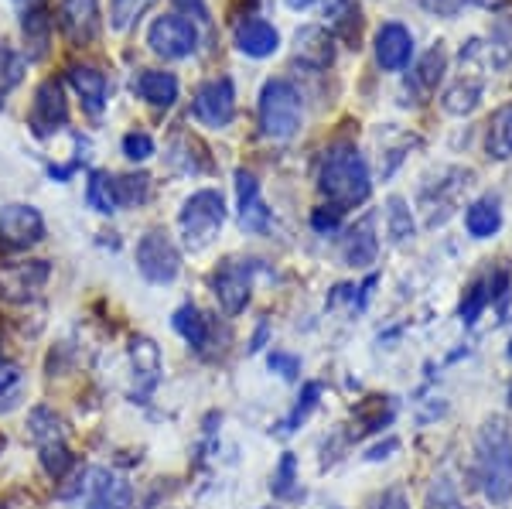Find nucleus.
<instances>
[{"label": "nucleus", "instance_id": "1", "mask_svg": "<svg viewBox=\"0 0 512 509\" xmlns=\"http://www.w3.org/2000/svg\"><path fill=\"white\" fill-rule=\"evenodd\" d=\"M318 188L332 209L345 212L355 209L369 199L373 192V178H369V164L362 158V151L355 144H332L321 158L318 171Z\"/></svg>", "mask_w": 512, "mask_h": 509}, {"label": "nucleus", "instance_id": "2", "mask_svg": "<svg viewBox=\"0 0 512 509\" xmlns=\"http://www.w3.org/2000/svg\"><path fill=\"white\" fill-rule=\"evenodd\" d=\"M475 475L489 503L512 499V434L502 417H489L475 434Z\"/></svg>", "mask_w": 512, "mask_h": 509}, {"label": "nucleus", "instance_id": "3", "mask_svg": "<svg viewBox=\"0 0 512 509\" xmlns=\"http://www.w3.org/2000/svg\"><path fill=\"white\" fill-rule=\"evenodd\" d=\"M301 93L291 79H267L260 89V127L270 141H291L301 127Z\"/></svg>", "mask_w": 512, "mask_h": 509}, {"label": "nucleus", "instance_id": "4", "mask_svg": "<svg viewBox=\"0 0 512 509\" xmlns=\"http://www.w3.org/2000/svg\"><path fill=\"white\" fill-rule=\"evenodd\" d=\"M222 223H226V202H222L216 188H202V192L188 195L185 205H181L178 229L188 250H205L219 236Z\"/></svg>", "mask_w": 512, "mask_h": 509}, {"label": "nucleus", "instance_id": "5", "mask_svg": "<svg viewBox=\"0 0 512 509\" xmlns=\"http://www.w3.org/2000/svg\"><path fill=\"white\" fill-rule=\"evenodd\" d=\"M137 270L151 284H171L181 270V250L164 229H151L137 243Z\"/></svg>", "mask_w": 512, "mask_h": 509}, {"label": "nucleus", "instance_id": "6", "mask_svg": "<svg viewBox=\"0 0 512 509\" xmlns=\"http://www.w3.org/2000/svg\"><path fill=\"white\" fill-rule=\"evenodd\" d=\"M147 45H151L154 55L168 62L188 59L198 48V24L185 14H164L147 28Z\"/></svg>", "mask_w": 512, "mask_h": 509}, {"label": "nucleus", "instance_id": "7", "mask_svg": "<svg viewBox=\"0 0 512 509\" xmlns=\"http://www.w3.org/2000/svg\"><path fill=\"white\" fill-rule=\"evenodd\" d=\"M192 113L202 127L222 130L229 127L236 117V89L233 79L229 76H216V79H205L202 86L195 89V100H192Z\"/></svg>", "mask_w": 512, "mask_h": 509}, {"label": "nucleus", "instance_id": "8", "mask_svg": "<svg viewBox=\"0 0 512 509\" xmlns=\"http://www.w3.org/2000/svg\"><path fill=\"white\" fill-rule=\"evenodd\" d=\"M45 240V219L35 205L11 202L0 209V246L4 250H28Z\"/></svg>", "mask_w": 512, "mask_h": 509}, {"label": "nucleus", "instance_id": "9", "mask_svg": "<svg viewBox=\"0 0 512 509\" xmlns=\"http://www.w3.org/2000/svg\"><path fill=\"white\" fill-rule=\"evenodd\" d=\"M260 267V260H226L216 274H212V287L226 315H239L250 301L253 291V274Z\"/></svg>", "mask_w": 512, "mask_h": 509}, {"label": "nucleus", "instance_id": "10", "mask_svg": "<svg viewBox=\"0 0 512 509\" xmlns=\"http://www.w3.org/2000/svg\"><path fill=\"white\" fill-rule=\"evenodd\" d=\"M69 123V103H65V89L59 79H45L35 89L31 100L28 127L35 130V137H52Z\"/></svg>", "mask_w": 512, "mask_h": 509}, {"label": "nucleus", "instance_id": "11", "mask_svg": "<svg viewBox=\"0 0 512 509\" xmlns=\"http://www.w3.org/2000/svg\"><path fill=\"white\" fill-rule=\"evenodd\" d=\"M59 28L69 45L86 48L99 38V0H62L59 4Z\"/></svg>", "mask_w": 512, "mask_h": 509}, {"label": "nucleus", "instance_id": "12", "mask_svg": "<svg viewBox=\"0 0 512 509\" xmlns=\"http://www.w3.org/2000/svg\"><path fill=\"white\" fill-rule=\"evenodd\" d=\"M414 59V35L400 21H386L376 31V62L386 72H403Z\"/></svg>", "mask_w": 512, "mask_h": 509}, {"label": "nucleus", "instance_id": "13", "mask_svg": "<svg viewBox=\"0 0 512 509\" xmlns=\"http://www.w3.org/2000/svg\"><path fill=\"white\" fill-rule=\"evenodd\" d=\"M89 503L86 509H130L134 506V489L127 479H120L110 469H93L89 472Z\"/></svg>", "mask_w": 512, "mask_h": 509}, {"label": "nucleus", "instance_id": "14", "mask_svg": "<svg viewBox=\"0 0 512 509\" xmlns=\"http://www.w3.org/2000/svg\"><path fill=\"white\" fill-rule=\"evenodd\" d=\"M297 45H294V62L304 65V69H328V65L335 62V41L328 35L325 28H318V24H308V28L297 31Z\"/></svg>", "mask_w": 512, "mask_h": 509}, {"label": "nucleus", "instance_id": "15", "mask_svg": "<svg viewBox=\"0 0 512 509\" xmlns=\"http://www.w3.org/2000/svg\"><path fill=\"white\" fill-rule=\"evenodd\" d=\"M236 192H239V226L246 233H267L270 209L260 199V182L250 171H236Z\"/></svg>", "mask_w": 512, "mask_h": 509}, {"label": "nucleus", "instance_id": "16", "mask_svg": "<svg viewBox=\"0 0 512 509\" xmlns=\"http://www.w3.org/2000/svg\"><path fill=\"white\" fill-rule=\"evenodd\" d=\"M376 253H379V240H376V219L373 216H362L342 240V260L345 267L355 270H366L376 264Z\"/></svg>", "mask_w": 512, "mask_h": 509}, {"label": "nucleus", "instance_id": "17", "mask_svg": "<svg viewBox=\"0 0 512 509\" xmlns=\"http://www.w3.org/2000/svg\"><path fill=\"white\" fill-rule=\"evenodd\" d=\"M506 287H509V274H506V270H495V274H485V277H478V281H472V287L465 291V298H461V308H458L461 322L475 325L478 315H482V311L489 308L492 301L499 298L502 291H506Z\"/></svg>", "mask_w": 512, "mask_h": 509}, {"label": "nucleus", "instance_id": "18", "mask_svg": "<svg viewBox=\"0 0 512 509\" xmlns=\"http://www.w3.org/2000/svg\"><path fill=\"white\" fill-rule=\"evenodd\" d=\"M69 82L72 89L79 93L82 106H86L93 117H99V113L106 110V96H110V82H106L103 72L96 69V65H69Z\"/></svg>", "mask_w": 512, "mask_h": 509}, {"label": "nucleus", "instance_id": "19", "mask_svg": "<svg viewBox=\"0 0 512 509\" xmlns=\"http://www.w3.org/2000/svg\"><path fill=\"white\" fill-rule=\"evenodd\" d=\"M236 48L250 59H267L280 48V35L274 24H267L263 18H246L236 24Z\"/></svg>", "mask_w": 512, "mask_h": 509}, {"label": "nucleus", "instance_id": "20", "mask_svg": "<svg viewBox=\"0 0 512 509\" xmlns=\"http://www.w3.org/2000/svg\"><path fill=\"white\" fill-rule=\"evenodd\" d=\"M325 24L335 38L349 48H359L362 35V4L359 0H325Z\"/></svg>", "mask_w": 512, "mask_h": 509}, {"label": "nucleus", "instance_id": "21", "mask_svg": "<svg viewBox=\"0 0 512 509\" xmlns=\"http://www.w3.org/2000/svg\"><path fill=\"white\" fill-rule=\"evenodd\" d=\"M134 93L144 103L158 106V110H168V106H175L178 100V76L164 69H144L134 79Z\"/></svg>", "mask_w": 512, "mask_h": 509}, {"label": "nucleus", "instance_id": "22", "mask_svg": "<svg viewBox=\"0 0 512 509\" xmlns=\"http://www.w3.org/2000/svg\"><path fill=\"white\" fill-rule=\"evenodd\" d=\"M48 281V264L45 260H31V264H14L0 270V287L7 298H28L41 284Z\"/></svg>", "mask_w": 512, "mask_h": 509}, {"label": "nucleus", "instance_id": "23", "mask_svg": "<svg viewBox=\"0 0 512 509\" xmlns=\"http://www.w3.org/2000/svg\"><path fill=\"white\" fill-rule=\"evenodd\" d=\"M444 72H448V52H444V45H434L427 55H420V62L410 72V89L427 100L437 89V82L444 79Z\"/></svg>", "mask_w": 512, "mask_h": 509}, {"label": "nucleus", "instance_id": "24", "mask_svg": "<svg viewBox=\"0 0 512 509\" xmlns=\"http://www.w3.org/2000/svg\"><path fill=\"white\" fill-rule=\"evenodd\" d=\"M21 28H24V45H28V59H45L48 41H52V18H48V7L41 0L24 11Z\"/></svg>", "mask_w": 512, "mask_h": 509}, {"label": "nucleus", "instance_id": "25", "mask_svg": "<svg viewBox=\"0 0 512 509\" xmlns=\"http://www.w3.org/2000/svg\"><path fill=\"white\" fill-rule=\"evenodd\" d=\"M465 229L475 236V240H489L502 229V205L495 195H482L478 202L468 205L465 212Z\"/></svg>", "mask_w": 512, "mask_h": 509}, {"label": "nucleus", "instance_id": "26", "mask_svg": "<svg viewBox=\"0 0 512 509\" xmlns=\"http://www.w3.org/2000/svg\"><path fill=\"white\" fill-rule=\"evenodd\" d=\"M482 93H485V82L475 79V76H461L454 86H448V93H444V110L451 113V117H468V113L478 110V103H482Z\"/></svg>", "mask_w": 512, "mask_h": 509}, {"label": "nucleus", "instance_id": "27", "mask_svg": "<svg viewBox=\"0 0 512 509\" xmlns=\"http://www.w3.org/2000/svg\"><path fill=\"white\" fill-rule=\"evenodd\" d=\"M171 325H175V332H178L181 339H185L192 349L202 352L205 346H209V318H205L195 305L178 308V311H175V318H171Z\"/></svg>", "mask_w": 512, "mask_h": 509}, {"label": "nucleus", "instance_id": "28", "mask_svg": "<svg viewBox=\"0 0 512 509\" xmlns=\"http://www.w3.org/2000/svg\"><path fill=\"white\" fill-rule=\"evenodd\" d=\"M130 359H134V369L144 383H140V393L154 390L158 383V373H161V352L154 346L151 339H134V349H130Z\"/></svg>", "mask_w": 512, "mask_h": 509}, {"label": "nucleus", "instance_id": "29", "mask_svg": "<svg viewBox=\"0 0 512 509\" xmlns=\"http://www.w3.org/2000/svg\"><path fill=\"white\" fill-rule=\"evenodd\" d=\"M489 154L495 161H509L512 158V103L499 106L495 117L489 123Z\"/></svg>", "mask_w": 512, "mask_h": 509}, {"label": "nucleus", "instance_id": "30", "mask_svg": "<svg viewBox=\"0 0 512 509\" xmlns=\"http://www.w3.org/2000/svg\"><path fill=\"white\" fill-rule=\"evenodd\" d=\"M386 229H390L393 243H407V240H414V233H417L414 212H410L407 199H400V195L386 199Z\"/></svg>", "mask_w": 512, "mask_h": 509}, {"label": "nucleus", "instance_id": "31", "mask_svg": "<svg viewBox=\"0 0 512 509\" xmlns=\"http://www.w3.org/2000/svg\"><path fill=\"white\" fill-rule=\"evenodd\" d=\"M28 431L38 445H52V441H62L65 438V424L62 417H55V410L48 407H35L28 417Z\"/></svg>", "mask_w": 512, "mask_h": 509}, {"label": "nucleus", "instance_id": "32", "mask_svg": "<svg viewBox=\"0 0 512 509\" xmlns=\"http://www.w3.org/2000/svg\"><path fill=\"white\" fill-rule=\"evenodd\" d=\"M86 202L89 209L103 212V216H110V212H117V195H113V175H106V171H93L86 182Z\"/></svg>", "mask_w": 512, "mask_h": 509}, {"label": "nucleus", "instance_id": "33", "mask_svg": "<svg viewBox=\"0 0 512 509\" xmlns=\"http://www.w3.org/2000/svg\"><path fill=\"white\" fill-rule=\"evenodd\" d=\"M151 192V178L147 175H113V195H117V209H130V205L147 202Z\"/></svg>", "mask_w": 512, "mask_h": 509}, {"label": "nucleus", "instance_id": "34", "mask_svg": "<svg viewBox=\"0 0 512 509\" xmlns=\"http://www.w3.org/2000/svg\"><path fill=\"white\" fill-rule=\"evenodd\" d=\"M72 465H76V458H72V451L65 448V441H52V445H41V469L52 475L55 482L65 479Z\"/></svg>", "mask_w": 512, "mask_h": 509}, {"label": "nucleus", "instance_id": "35", "mask_svg": "<svg viewBox=\"0 0 512 509\" xmlns=\"http://www.w3.org/2000/svg\"><path fill=\"white\" fill-rule=\"evenodd\" d=\"M21 79H24V59L14 48L0 45V106H4L7 93H11Z\"/></svg>", "mask_w": 512, "mask_h": 509}, {"label": "nucleus", "instance_id": "36", "mask_svg": "<svg viewBox=\"0 0 512 509\" xmlns=\"http://www.w3.org/2000/svg\"><path fill=\"white\" fill-rule=\"evenodd\" d=\"M158 0H110V28L127 31L137 18H144L147 7H154Z\"/></svg>", "mask_w": 512, "mask_h": 509}, {"label": "nucleus", "instance_id": "37", "mask_svg": "<svg viewBox=\"0 0 512 509\" xmlns=\"http://www.w3.org/2000/svg\"><path fill=\"white\" fill-rule=\"evenodd\" d=\"M21 369L14 363H0V414H7V410H14L21 404Z\"/></svg>", "mask_w": 512, "mask_h": 509}, {"label": "nucleus", "instance_id": "38", "mask_svg": "<svg viewBox=\"0 0 512 509\" xmlns=\"http://www.w3.org/2000/svg\"><path fill=\"white\" fill-rule=\"evenodd\" d=\"M424 509H465L458 489H454V482H451V475H437V479L431 482Z\"/></svg>", "mask_w": 512, "mask_h": 509}, {"label": "nucleus", "instance_id": "39", "mask_svg": "<svg viewBox=\"0 0 512 509\" xmlns=\"http://www.w3.org/2000/svg\"><path fill=\"white\" fill-rule=\"evenodd\" d=\"M123 158H127V161L154 158V137L144 134V130H130V134L123 137Z\"/></svg>", "mask_w": 512, "mask_h": 509}, {"label": "nucleus", "instance_id": "40", "mask_svg": "<svg viewBox=\"0 0 512 509\" xmlns=\"http://www.w3.org/2000/svg\"><path fill=\"white\" fill-rule=\"evenodd\" d=\"M318 397H321V387H318V383H308V387H304V393H301V400H297V404H294L291 417H287V421H284V431H294L297 424H301L304 417H308L311 410H315Z\"/></svg>", "mask_w": 512, "mask_h": 509}, {"label": "nucleus", "instance_id": "41", "mask_svg": "<svg viewBox=\"0 0 512 509\" xmlns=\"http://www.w3.org/2000/svg\"><path fill=\"white\" fill-rule=\"evenodd\" d=\"M294 469H297V458L294 455H284L274 472V482H270V489H274V496L287 499L294 496Z\"/></svg>", "mask_w": 512, "mask_h": 509}, {"label": "nucleus", "instance_id": "42", "mask_svg": "<svg viewBox=\"0 0 512 509\" xmlns=\"http://www.w3.org/2000/svg\"><path fill=\"white\" fill-rule=\"evenodd\" d=\"M492 52L499 55V62H509L512 59V14L495 21L492 28Z\"/></svg>", "mask_w": 512, "mask_h": 509}, {"label": "nucleus", "instance_id": "43", "mask_svg": "<svg viewBox=\"0 0 512 509\" xmlns=\"http://www.w3.org/2000/svg\"><path fill=\"white\" fill-rule=\"evenodd\" d=\"M270 369L284 376V380H294V376L301 373V359L291 356V352H274V356H270Z\"/></svg>", "mask_w": 512, "mask_h": 509}, {"label": "nucleus", "instance_id": "44", "mask_svg": "<svg viewBox=\"0 0 512 509\" xmlns=\"http://www.w3.org/2000/svg\"><path fill=\"white\" fill-rule=\"evenodd\" d=\"M424 11L437 14V18H454V14L461 11L465 4H472V0H417Z\"/></svg>", "mask_w": 512, "mask_h": 509}, {"label": "nucleus", "instance_id": "45", "mask_svg": "<svg viewBox=\"0 0 512 509\" xmlns=\"http://www.w3.org/2000/svg\"><path fill=\"white\" fill-rule=\"evenodd\" d=\"M338 219H342V212H338V209H318L315 216H311V223H315L318 233H335Z\"/></svg>", "mask_w": 512, "mask_h": 509}, {"label": "nucleus", "instance_id": "46", "mask_svg": "<svg viewBox=\"0 0 512 509\" xmlns=\"http://www.w3.org/2000/svg\"><path fill=\"white\" fill-rule=\"evenodd\" d=\"M171 4L178 7V14H192V21H209V7H205V0H171Z\"/></svg>", "mask_w": 512, "mask_h": 509}, {"label": "nucleus", "instance_id": "47", "mask_svg": "<svg viewBox=\"0 0 512 509\" xmlns=\"http://www.w3.org/2000/svg\"><path fill=\"white\" fill-rule=\"evenodd\" d=\"M376 509H410V499H407V492H403V489H390L383 499H379Z\"/></svg>", "mask_w": 512, "mask_h": 509}, {"label": "nucleus", "instance_id": "48", "mask_svg": "<svg viewBox=\"0 0 512 509\" xmlns=\"http://www.w3.org/2000/svg\"><path fill=\"white\" fill-rule=\"evenodd\" d=\"M86 486H89V482H86V472H79L76 479H72V486H62V489H59V496H62V499H72V496H79V492L86 489Z\"/></svg>", "mask_w": 512, "mask_h": 509}, {"label": "nucleus", "instance_id": "49", "mask_svg": "<svg viewBox=\"0 0 512 509\" xmlns=\"http://www.w3.org/2000/svg\"><path fill=\"white\" fill-rule=\"evenodd\" d=\"M287 7H291V11H308L311 4H318V0H284Z\"/></svg>", "mask_w": 512, "mask_h": 509}, {"label": "nucleus", "instance_id": "50", "mask_svg": "<svg viewBox=\"0 0 512 509\" xmlns=\"http://www.w3.org/2000/svg\"><path fill=\"white\" fill-rule=\"evenodd\" d=\"M4 448H7V438H4V431H0V455H4Z\"/></svg>", "mask_w": 512, "mask_h": 509}, {"label": "nucleus", "instance_id": "51", "mask_svg": "<svg viewBox=\"0 0 512 509\" xmlns=\"http://www.w3.org/2000/svg\"><path fill=\"white\" fill-rule=\"evenodd\" d=\"M21 4H38V0H21Z\"/></svg>", "mask_w": 512, "mask_h": 509}, {"label": "nucleus", "instance_id": "52", "mask_svg": "<svg viewBox=\"0 0 512 509\" xmlns=\"http://www.w3.org/2000/svg\"><path fill=\"white\" fill-rule=\"evenodd\" d=\"M509 356H512V346H509Z\"/></svg>", "mask_w": 512, "mask_h": 509}]
</instances>
